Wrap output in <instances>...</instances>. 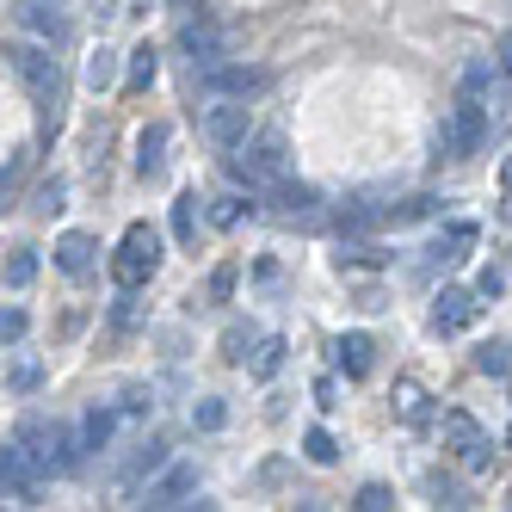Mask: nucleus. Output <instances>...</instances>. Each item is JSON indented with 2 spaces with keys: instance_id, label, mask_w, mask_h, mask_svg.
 <instances>
[{
  "instance_id": "nucleus-33",
  "label": "nucleus",
  "mask_w": 512,
  "mask_h": 512,
  "mask_svg": "<svg viewBox=\"0 0 512 512\" xmlns=\"http://www.w3.org/2000/svg\"><path fill=\"white\" fill-rule=\"evenodd\" d=\"M506 290V266L494 260V266H482V284H475V297H500Z\"/></svg>"
},
{
  "instance_id": "nucleus-19",
  "label": "nucleus",
  "mask_w": 512,
  "mask_h": 512,
  "mask_svg": "<svg viewBox=\"0 0 512 512\" xmlns=\"http://www.w3.org/2000/svg\"><path fill=\"white\" fill-rule=\"evenodd\" d=\"M475 371L506 377V371H512V346H506V340H482V346H475Z\"/></svg>"
},
{
  "instance_id": "nucleus-21",
  "label": "nucleus",
  "mask_w": 512,
  "mask_h": 512,
  "mask_svg": "<svg viewBox=\"0 0 512 512\" xmlns=\"http://www.w3.org/2000/svg\"><path fill=\"white\" fill-rule=\"evenodd\" d=\"M278 364H284V340H253V358H247L253 377H272Z\"/></svg>"
},
{
  "instance_id": "nucleus-7",
  "label": "nucleus",
  "mask_w": 512,
  "mask_h": 512,
  "mask_svg": "<svg viewBox=\"0 0 512 512\" xmlns=\"http://www.w3.org/2000/svg\"><path fill=\"white\" fill-rule=\"evenodd\" d=\"M475 315H482V297L475 290H438V303H432V327L438 334H463V327H475Z\"/></svg>"
},
{
  "instance_id": "nucleus-11",
  "label": "nucleus",
  "mask_w": 512,
  "mask_h": 512,
  "mask_svg": "<svg viewBox=\"0 0 512 512\" xmlns=\"http://www.w3.org/2000/svg\"><path fill=\"white\" fill-rule=\"evenodd\" d=\"M56 266H62L68 278H87V272L99 266V241H93V235H81V229H68V235L56 241Z\"/></svg>"
},
{
  "instance_id": "nucleus-37",
  "label": "nucleus",
  "mask_w": 512,
  "mask_h": 512,
  "mask_svg": "<svg viewBox=\"0 0 512 512\" xmlns=\"http://www.w3.org/2000/svg\"><path fill=\"white\" fill-rule=\"evenodd\" d=\"M506 438H512V426H506Z\"/></svg>"
},
{
  "instance_id": "nucleus-25",
  "label": "nucleus",
  "mask_w": 512,
  "mask_h": 512,
  "mask_svg": "<svg viewBox=\"0 0 512 512\" xmlns=\"http://www.w3.org/2000/svg\"><path fill=\"white\" fill-rule=\"evenodd\" d=\"M223 420H229V408H223V401H216V395H204L198 408H192V426H204V432H216Z\"/></svg>"
},
{
  "instance_id": "nucleus-20",
  "label": "nucleus",
  "mask_w": 512,
  "mask_h": 512,
  "mask_svg": "<svg viewBox=\"0 0 512 512\" xmlns=\"http://www.w3.org/2000/svg\"><path fill=\"white\" fill-rule=\"evenodd\" d=\"M469 247H475V223H451L445 235H438V247H432V253H438V260H463Z\"/></svg>"
},
{
  "instance_id": "nucleus-27",
  "label": "nucleus",
  "mask_w": 512,
  "mask_h": 512,
  "mask_svg": "<svg viewBox=\"0 0 512 512\" xmlns=\"http://www.w3.org/2000/svg\"><path fill=\"white\" fill-rule=\"evenodd\" d=\"M31 272H38L31 247H13V260H7V284H31Z\"/></svg>"
},
{
  "instance_id": "nucleus-5",
  "label": "nucleus",
  "mask_w": 512,
  "mask_h": 512,
  "mask_svg": "<svg viewBox=\"0 0 512 512\" xmlns=\"http://www.w3.org/2000/svg\"><path fill=\"white\" fill-rule=\"evenodd\" d=\"M155 266H161V235H155L149 223H130V229H124V241H118V260H112L118 284H142V278H155Z\"/></svg>"
},
{
  "instance_id": "nucleus-2",
  "label": "nucleus",
  "mask_w": 512,
  "mask_h": 512,
  "mask_svg": "<svg viewBox=\"0 0 512 512\" xmlns=\"http://www.w3.org/2000/svg\"><path fill=\"white\" fill-rule=\"evenodd\" d=\"M482 136H488V112H482V93H469V87H463V99L451 105L445 130H438V155H445V161H469L475 149H482Z\"/></svg>"
},
{
  "instance_id": "nucleus-9",
  "label": "nucleus",
  "mask_w": 512,
  "mask_h": 512,
  "mask_svg": "<svg viewBox=\"0 0 512 512\" xmlns=\"http://www.w3.org/2000/svg\"><path fill=\"white\" fill-rule=\"evenodd\" d=\"M445 438H451V451H457L463 469H482L488 463V438H482V426H475L469 414H445Z\"/></svg>"
},
{
  "instance_id": "nucleus-12",
  "label": "nucleus",
  "mask_w": 512,
  "mask_h": 512,
  "mask_svg": "<svg viewBox=\"0 0 512 512\" xmlns=\"http://www.w3.org/2000/svg\"><path fill=\"white\" fill-rule=\"evenodd\" d=\"M136 173L142 179H161L167 173V124H149L136 136Z\"/></svg>"
},
{
  "instance_id": "nucleus-18",
  "label": "nucleus",
  "mask_w": 512,
  "mask_h": 512,
  "mask_svg": "<svg viewBox=\"0 0 512 512\" xmlns=\"http://www.w3.org/2000/svg\"><path fill=\"white\" fill-rule=\"evenodd\" d=\"M112 81H118V50H105V44H99V50L87 56V87H93V93H105Z\"/></svg>"
},
{
  "instance_id": "nucleus-28",
  "label": "nucleus",
  "mask_w": 512,
  "mask_h": 512,
  "mask_svg": "<svg viewBox=\"0 0 512 512\" xmlns=\"http://www.w3.org/2000/svg\"><path fill=\"white\" fill-rule=\"evenodd\" d=\"M352 506H364V512H389V506H395V494H389L383 482H371V488H358V500H352Z\"/></svg>"
},
{
  "instance_id": "nucleus-17",
  "label": "nucleus",
  "mask_w": 512,
  "mask_h": 512,
  "mask_svg": "<svg viewBox=\"0 0 512 512\" xmlns=\"http://www.w3.org/2000/svg\"><path fill=\"white\" fill-rule=\"evenodd\" d=\"M334 352H340V371L346 377H364V371H371V340H364V334H346V340H334Z\"/></svg>"
},
{
  "instance_id": "nucleus-30",
  "label": "nucleus",
  "mask_w": 512,
  "mask_h": 512,
  "mask_svg": "<svg viewBox=\"0 0 512 512\" xmlns=\"http://www.w3.org/2000/svg\"><path fill=\"white\" fill-rule=\"evenodd\" d=\"M247 352H253V334H247V327H229V334H223V358L247 364Z\"/></svg>"
},
{
  "instance_id": "nucleus-32",
  "label": "nucleus",
  "mask_w": 512,
  "mask_h": 512,
  "mask_svg": "<svg viewBox=\"0 0 512 512\" xmlns=\"http://www.w3.org/2000/svg\"><path fill=\"white\" fill-rule=\"evenodd\" d=\"M38 383H44V371H38L31 358H19V364H13V389H19V395H31Z\"/></svg>"
},
{
  "instance_id": "nucleus-23",
  "label": "nucleus",
  "mask_w": 512,
  "mask_h": 512,
  "mask_svg": "<svg viewBox=\"0 0 512 512\" xmlns=\"http://www.w3.org/2000/svg\"><path fill=\"white\" fill-rule=\"evenodd\" d=\"M62 198H68L62 179H44V186L31 192V210H38V216H56V210H62Z\"/></svg>"
},
{
  "instance_id": "nucleus-35",
  "label": "nucleus",
  "mask_w": 512,
  "mask_h": 512,
  "mask_svg": "<svg viewBox=\"0 0 512 512\" xmlns=\"http://www.w3.org/2000/svg\"><path fill=\"white\" fill-rule=\"evenodd\" d=\"M216 223H241V198H216Z\"/></svg>"
},
{
  "instance_id": "nucleus-13",
  "label": "nucleus",
  "mask_w": 512,
  "mask_h": 512,
  "mask_svg": "<svg viewBox=\"0 0 512 512\" xmlns=\"http://www.w3.org/2000/svg\"><path fill=\"white\" fill-rule=\"evenodd\" d=\"M192 488H198V469L179 463V469H167L161 482L149 488V506H186V494H192Z\"/></svg>"
},
{
  "instance_id": "nucleus-8",
  "label": "nucleus",
  "mask_w": 512,
  "mask_h": 512,
  "mask_svg": "<svg viewBox=\"0 0 512 512\" xmlns=\"http://www.w3.org/2000/svg\"><path fill=\"white\" fill-rule=\"evenodd\" d=\"M179 50L192 56V75H210V68L223 62V38H216V25H204V19L179 25Z\"/></svg>"
},
{
  "instance_id": "nucleus-24",
  "label": "nucleus",
  "mask_w": 512,
  "mask_h": 512,
  "mask_svg": "<svg viewBox=\"0 0 512 512\" xmlns=\"http://www.w3.org/2000/svg\"><path fill=\"white\" fill-rule=\"evenodd\" d=\"M303 451H309V463H334V457H340V451H334V432H321V426H309Z\"/></svg>"
},
{
  "instance_id": "nucleus-15",
  "label": "nucleus",
  "mask_w": 512,
  "mask_h": 512,
  "mask_svg": "<svg viewBox=\"0 0 512 512\" xmlns=\"http://www.w3.org/2000/svg\"><path fill=\"white\" fill-rule=\"evenodd\" d=\"M155 68H161L155 44H136V50H130V68H124V87H130V93H149V81H155Z\"/></svg>"
},
{
  "instance_id": "nucleus-6",
  "label": "nucleus",
  "mask_w": 512,
  "mask_h": 512,
  "mask_svg": "<svg viewBox=\"0 0 512 512\" xmlns=\"http://www.w3.org/2000/svg\"><path fill=\"white\" fill-rule=\"evenodd\" d=\"M204 136L216 142V149H241V142H247V105L229 99V93H216L204 105Z\"/></svg>"
},
{
  "instance_id": "nucleus-14",
  "label": "nucleus",
  "mask_w": 512,
  "mask_h": 512,
  "mask_svg": "<svg viewBox=\"0 0 512 512\" xmlns=\"http://www.w3.org/2000/svg\"><path fill=\"white\" fill-rule=\"evenodd\" d=\"M75 445H81V457L112 445V408H87V414H81V438H75Z\"/></svg>"
},
{
  "instance_id": "nucleus-1",
  "label": "nucleus",
  "mask_w": 512,
  "mask_h": 512,
  "mask_svg": "<svg viewBox=\"0 0 512 512\" xmlns=\"http://www.w3.org/2000/svg\"><path fill=\"white\" fill-rule=\"evenodd\" d=\"M19 445L31 451V463H38L44 475H75V469H81V445L68 438V426H56V420H44V414H31V420L19 426Z\"/></svg>"
},
{
  "instance_id": "nucleus-36",
  "label": "nucleus",
  "mask_w": 512,
  "mask_h": 512,
  "mask_svg": "<svg viewBox=\"0 0 512 512\" xmlns=\"http://www.w3.org/2000/svg\"><path fill=\"white\" fill-rule=\"evenodd\" d=\"M500 179H506V192H512V155H506V167H500Z\"/></svg>"
},
{
  "instance_id": "nucleus-29",
  "label": "nucleus",
  "mask_w": 512,
  "mask_h": 512,
  "mask_svg": "<svg viewBox=\"0 0 512 512\" xmlns=\"http://www.w3.org/2000/svg\"><path fill=\"white\" fill-rule=\"evenodd\" d=\"M112 327L124 334V327H136V284H124V297L112 303Z\"/></svg>"
},
{
  "instance_id": "nucleus-31",
  "label": "nucleus",
  "mask_w": 512,
  "mask_h": 512,
  "mask_svg": "<svg viewBox=\"0 0 512 512\" xmlns=\"http://www.w3.org/2000/svg\"><path fill=\"white\" fill-rule=\"evenodd\" d=\"M25 340V309H0V346Z\"/></svg>"
},
{
  "instance_id": "nucleus-3",
  "label": "nucleus",
  "mask_w": 512,
  "mask_h": 512,
  "mask_svg": "<svg viewBox=\"0 0 512 512\" xmlns=\"http://www.w3.org/2000/svg\"><path fill=\"white\" fill-rule=\"evenodd\" d=\"M0 56H7V68L25 81L31 99H38V105H56V93H62V68H56L50 44H7Z\"/></svg>"
},
{
  "instance_id": "nucleus-26",
  "label": "nucleus",
  "mask_w": 512,
  "mask_h": 512,
  "mask_svg": "<svg viewBox=\"0 0 512 512\" xmlns=\"http://www.w3.org/2000/svg\"><path fill=\"white\" fill-rule=\"evenodd\" d=\"M395 408H401V420H420V414H426L420 383H401V389H395Z\"/></svg>"
},
{
  "instance_id": "nucleus-16",
  "label": "nucleus",
  "mask_w": 512,
  "mask_h": 512,
  "mask_svg": "<svg viewBox=\"0 0 512 512\" xmlns=\"http://www.w3.org/2000/svg\"><path fill=\"white\" fill-rule=\"evenodd\" d=\"M155 469H167V438H142L136 457L124 463V482H136V475H155Z\"/></svg>"
},
{
  "instance_id": "nucleus-34",
  "label": "nucleus",
  "mask_w": 512,
  "mask_h": 512,
  "mask_svg": "<svg viewBox=\"0 0 512 512\" xmlns=\"http://www.w3.org/2000/svg\"><path fill=\"white\" fill-rule=\"evenodd\" d=\"M494 75L506 81V93H512V31L500 38V50H494Z\"/></svg>"
},
{
  "instance_id": "nucleus-22",
  "label": "nucleus",
  "mask_w": 512,
  "mask_h": 512,
  "mask_svg": "<svg viewBox=\"0 0 512 512\" xmlns=\"http://www.w3.org/2000/svg\"><path fill=\"white\" fill-rule=\"evenodd\" d=\"M173 235L186 241V247L198 241V198H179V204H173Z\"/></svg>"
},
{
  "instance_id": "nucleus-4",
  "label": "nucleus",
  "mask_w": 512,
  "mask_h": 512,
  "mask_svg": "<svg viewBox=\"0 0 512 512\" xmlns=\"http://www.w3.org/2000/svg\"><path fill=\"white\" fill-rule=\"evenodd\" d=\"M284 136L278 130H260V136H247L241 142V155H235V179H247V186H272V179H284Z\"/></svg>"
},
{
  "instance_id": "nucleus-10",
  "label": "nucleus",
  "mask_w": 512,
  "mask_h": 512,
  "mask_svg": "<svg viewBox=\"0 0 512 512\" xmlns=\"http://www.w3.org/2000/svg\"><path fill=\"white\" fill-rule=\"evenodd\" d=\"M13 19H19L25 31H38L44 44L62 38V0H13Z\"/></svg>"
}]
</instances>
